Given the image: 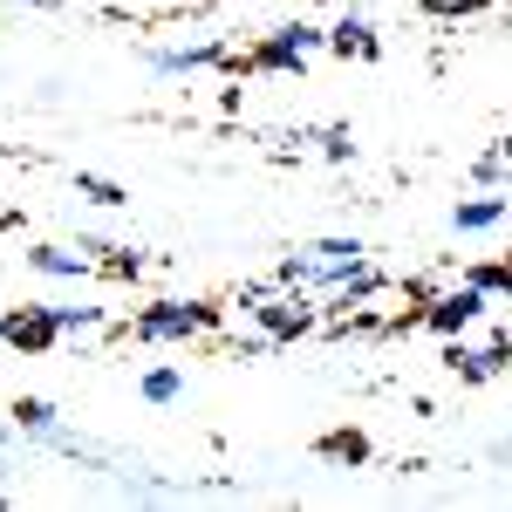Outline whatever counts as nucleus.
I'll return each mask as SVG.
<instances>
[{"instance_id":"1","label":"nucleus","mask_w":512,"mask_h":512,"mask_svg":"<svg viewBox=\"0 0 512 512\" xmlns=\"http://www.w3.org/2000/svg\"><path fill=\"white\" fill-rule=\"evenodd\" d=\"M205 328H219V308L212 301H151L137 315V342H192Z\"/></svg>"},{"instance_id":"2","label":"nucleus","mask_w":512,"mask_h":512,"mask_svg":"<svg viewBox=\"0 0 512 512\" xmlns=\"http://www.w3.org/2000/svg\"><path fill=\"white\" fill-rule=\"evenodd\" d=\"M315 48H328V35H321V28H308V21H294V28H274V35L260 41L246 62H253V69H301Z\"/></svg>"},{"instance_id":"3","label":"nucleus","mask_w":512,"mask_h":512,"mask_svg":"<svg viewBox=\"0 0 512 512\" xmlns=\"http://www.w3.org/2000/svg\"><path fill=\"white\" fill-rule=\"evenodd\" d=\"M478 315H485V294L465 280V287H444V294H431L424 328H431V335H465V328H478Z\"/></svg>"},{"instance_id":"4","label":"nucleus","mask_w":512,"mask_h":512,"mask_svg":"<svg viewBox=\"0 0 512 512\" xmlns=\"http://www.w3.org/2000/svg\"><path fill=\"white\" fill-rule=\"evenodd\" d=\"M253 315H260V328H267V342H294V335H308V328H321V308H315V301H301V294H280V301H260Z\"/></svg>"},{"instance_id":"5","label":"nucleus","mask_w":512,"mask_h":512,"mask_svg":"<svg viewBox=\"0 0 512 512\" xmlns=\"http://www.w3.org/2000/svg\"><path fill=\"white\" fill-rule=\"evenodd\" d=\"M444 362L465 376V383H492L499 369L512 362V342H485V349H465L458 335H444Z\"/></svg>"},{"instance_id":"6","label":"nucleus","mask_w":512,"mask_h":512,"mask_svg":"<svg viewBox=\"0 0 512 512\" xmlns=\"http://www.w3.org/2000/svg\"><path fill=\"white\" fill-rule=\"evenodd\" d=\"M0 342H14V349H48V342H62V315H55V308H21V315L0 321Z\"/></svg>"},{"instance_id":"7","label":"nucleus","mask_w":512,"mask_h":512,"mask_svg":"<svg viewBox=\"0 0 512 512\" xmlns=\"http://www.w3.org/2000/svg\"><path fill=\"white\" fill-rule=\"evenodd\" d=\"M14 424L28 437H41V444H55V451H76V437L62 431V417H55V403H41V396H21L14 403Z\"/></svg>"},{"instance_id":"8","label":"nucleus","mask_w":512,"mask_h":512,"mask_svg":"<svg viewBox=\"0 0 512 512\" xmlns=\"http://www.w3.org/2000/svg\"><path fill=\"white\" fill-rule=\"evenodd\" d=\"M212 62H226V48H219V41H192V48H158V55H151V76H185V69H212Z\"/></svg>"},{"instance_id":"9","label":"nucleus","mask_w":512,"mask_h":512,"mask_svg":"<svg viewBox=\"0 0 512 512\" xmlns=\"http://www.w3.org/2000/svg\"><path fill=\"white\" fill-rule=\"evenodd\" d=\"M506 212H512V198H499V192H485V198H458L451 226H458V233H492V226H506Z\"/></svg>"},{"instance_id":"10","label":"nucleus","mask_w":512,"mask_h":512,"mask_svg":"<svg viewBox=\"0 0 512 512\" xmlns=\"http://www.w3.org/2000/svg\"><path fill=\"white\" fill-rule=\"evenodd\" d=\"M328 48H342V55H355V62H376V55H383V41H376V28H369L362 14L335 21V28H328Z\"/></svg>"},{"instance_id":"11","label":"nucleus","mask_w":512,"mask_h":512,"mask_svg":"<svg viewBox=\"0 0 512 512\" xmlns=\"http://www.w3.org/2000/svg\"><path fill=\"white\" fill-rule=\"evenodd\" d=\"M28 260H35V274H55V280H82L89 274V253H69V246H35Z\"/></svg>"},{"instance_id":"12","label":"nucleus","mask_w":512,"mask_h":512,"mask_svg":"<svg viewBox=\"0 0 512 512\" xmlns=\"http://www.w3.org/2000/svg\"><path fill=\"white\" fill-rule=\"evenodd\" d=\"M321 458H335V465H362V458H369V437H362V431H328V437H321Z\"/></svg>"},{"instance_id":"13","label":"nucleus","mask_w":512,"mask_h":512,"mask_svg":"<svg viewBox=\"0 0 512 512\" xmlns=\"http://www.w3.org/2000/svg\"><path fill=\"white\" fill-rule=\"evenodd\" d=\"M465 280H472V287L485 294V301H492V294H506V301H512V260H492V267H472Z\"/></svg>"},{"instance_id":"14","label":"nucleus","mask_w":512,"mask_h":512,"mask_svg":"<svg viewBox=\"0 0 512 512\" xmlns=\"http://www.w3.org/2000/svg\"><path fill=\"white\" fill-rule=\"evenodd\" d=\"M178 396H185V376L178 369H151L144 376V403H178Z\"/></svg>"},{"instance_id":"15","label":"nucleus","mask_w":512,"mask_h":512,"mask_svg":"<svg viewBox=\"0 0 512 512\" xmlns=\"http://www.w3.org/2000/svg\"><path fill=\"white\" fill-rule=\"evenodd\" d=\"M110 260H103V274H117V280H137L144 274V253H130V246H103Z\"/></svg>"},{"instance_id":"16","label":"nucleus","mask_w":512,"mask_h":512,"mask_svg":"<svg viewBox=\"0 0 512 512\" xmlns=\"http://www.w3.org/2000/svg\"><path fill=\"white\" fill-rule=\"evenodd\" d=\"M76 192L89 198V205H123V185H110V178H89V171L76 178Z\"/></svg>"},{"instance_id":"17","label":"nucleus","mask_w":512,"mask_h":512,"mask_svg":"<svg viewBox=\"0 0 512 512\" xmlns=\"http://www.w3.org/2000/svg\"><path fill=\"white\" fill-rule=\"evenodd\" d=\"M321 151H328V158H335V164H342V158H355L349 130H342V123H335V130H321Z\"/></svg>"},{"instance_id":"18","label":"nucleus","mask_w":512,"mask_h":512,"mask_svg":"<svg viewBox=\"0 0 512 512\" xmlns=\"http://www.w3.org/2000/svg\"><path fill=\"white\" fill-rule=\"evenodd\" d=\"M499 171H506V158H499V151H485V158L472 164V178H478V185H485V192L499 185Z\"/></svg>"},{"instance_id":"19","label":"nucleus","mask_w":512,"mask_h":512,"mask_svg":"<svg viewBox=\"0 0 512 512\" xmlns=\"http://www.w3.org/2000/svg\"><path fill=\"white\" fill-rule=\"evenodd\" d=\"M55 315H62V335H69V328H96L103 308H55Z\"/></svg>"},{"instance_id":"20","label":"nucleus","mask_w":512,"mask_h":512,"mask_svg":"<svg viewBox=\"0 0 512 512\" xmlns=\"http://www.w3.org/2000/svg\"><path fill=\"white\" fill-rule=\"evenodd\" d=\"M499 158H506V164H512V137H506V144H499Z\"/></svg>"}]
</instances>
